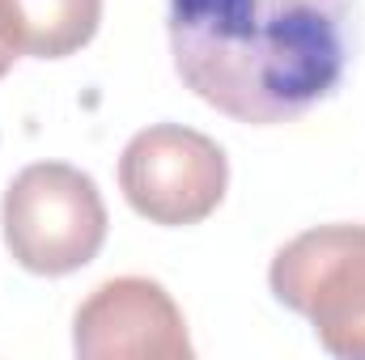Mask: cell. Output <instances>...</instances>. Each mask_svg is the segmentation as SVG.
I'll return each instance as SVG.
<instances>
[{
  "label": "cell",
  "instance_id": "6da1fadb",
  "mask_svg": "<svg viewBox=\"0 0 365 360\" xmlns=\"http://www.w3.org/2000/svg\"><path fill=\"white\" fill-rule=\"evenodd\" d=\"M166 26L182 85L255 127L327 102L357 51V0H170Z\"/></svg>",
  "mask_w": 365,
  "mask_h": 360
},
{
  "label": "cell",
  "instance_id": "7a4b0ae2",
  "mask_svg": "<svg viewBox=\"0 0 365 360\" xmlns=\"http://www.w3.org/2000/svg\"><path fill=\"white\" fill-rule=\"evenodd\" d=\"M9 255L34 275H68L98 259L106 242V203L98 182L64 162L26 166L0 203Z\"/></svg>",
  "mask_w": 365,
  "mask_h": 360
},
{
  "label": "cell",
  "instance_id": "3957f363",
  "mask_svg": "<svg viewBox=\"0 0 365 360\" xmlns=\"http://www.w3.org/2000/svg\"><path fill=\"white\" fill-rule=\"evenodd\" d=\"M276 301L340 360H365V225H319L284 242L268 271Z\"/></svg>",
  "mask_w": 365,
  "mask_h": 360
},
{
  "label": "cell",
  "instance_id": "277c9868",
  "mask_svg": "<svg viewBox=\"0 0 365 360\" xmlns=\"http://www.w3.org/2000/svg\"><path fill=\"white\" fill-rule=\"evenodd\" d=\"M230 186V162L217 140L179 123L136 132L119 157V191L149 225H200L217 212Z\"/></svg>",
  "mask_w": 365,
  "mask_h": 360
},
{
  "label": "cell",
  "instance_id": "5b68a950",
  "mask_svg": "<svg viewBox=\"0 0 365 360\" xmlns=\"http://www.w3.org/2000/svg\"><path fill=\"white\" fill-rule=\"evenodd\" d=\"M73 348L81 360H191L182 309L145 275L93 288L73 318Z\"/></svg>",
  "mask_w": 365,
  "mask_h": 360
},
{
  "label": "cell",
  "instance_id": "8992f818",
  "mask_svg": "<svg viewBox=\"0 0 365 360\" xmlns=\"http://www.w3.org/2000/svg\"><path fill=\"white\" fill-rule=\"evenodd\" d=\"M102 0H0V26L17 55L64 60L98 34Z\"/></svg>",
  "mask_w": 365,
  "mask_h": 360
},
{
  "label": "cell",
  "instance_id": "52a82bcc",
  "mask_svg": "<svg viewBox=\"0 0 365 360\" xmlns=\"http://www.w3.org/2000/svg\"><path fill=\"white\" fill-rule=\"evenodd\" d=\"M13 60H17V47L9 43V34H4V26H0V77L13 68Z\"/></svg>",
  "mask_w": 365,
  "mask_h": 360
}]
</instances>
